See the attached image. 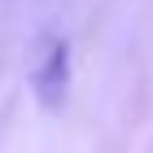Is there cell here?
I'll return each mask as SVG.
<instances>
[{"label": "cell", "mask_w": 153, "mask_h": 153, "mask_svg": "<svg viewBox=\"0 0 153 153\" xmlns=\"http://www.w3.org/2000/svg\"><path fill=\"white\" fill-rule=\"evenodd\" d=\"M26 79H31V92L44 109H61V101L70 92V39L57 31H44L31 48Z\"/></svg>", "instance_id": "obj_1"}]
</instances>
